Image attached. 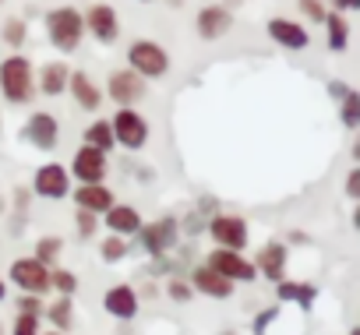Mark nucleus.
<instances>
[{
	"instance_id": "obj_24",
	"label": "nucleus",
	"mask_w": 360,
	"mask_h": 335,
	"mask_svg": "<svg viewBox=\"0 0 360 335\" xmlns=\"http://www.w3.org/2000/svg\"><path fill=\"white\" fill-rule=\"evenodd\" d=\"M276 300L279 303H297V307H311L314 300H318V286H311V282H290V279H279L276 282Z\"/></svg>"
},
{
	"instance_id": "obj_19",
	"label": "nucleus",
	"mask_w": 360,
	"mask_h": 335,
	"mask_svg": "<svg viewBox=\"0 0 360 335\" xmlns=\"http://www.w3.org/2000/svg\"><path fill=\"white\" fill-rule=\"evenodd\" d=\"M141 212L134 209V205H127V202H113L103 216H99V226H106L113 237H138V230H141Z\"/></svg>"
},
{
	"instance_id": "obj_4",
	"label": "nucleus",
	"mask_w": 360,
	"mask_h": 335,
	"mask_svg": "<svg viewBox=\"0 0 360 335\" xmlns=\"http://www.w3.org/2000/svg\"><path fill=\"white\" fill-rule=\"evenodd\" d=\"M110 131H113V141L127 152H141L152 138L148 117L138 106H117V113L110 117Z\"/></svg>"
},
{
	"instance_id": "obj_41",
	"label": "nucleus",
	"mask_w": 360,
	"mask_h": 335,
	"mask_svg": "<svg viewBox=\"0 0 360 335\" xmlns=\"http://www.w3.org/2000/svg\"><path fill=\"white\" fill-rule=\"evenodd\" d=\"M346 92H353V88H349V85H342V81H328V96H332L335 103H339Z\"/></svg>"
},
{
	"instance_id": "obj_18",
	"label": "nucleus",
	"mask_w": 360,
	"mask_h": 335,
	"mask_svg": "<svg viewBox=\"0 0 360 335\" xmlns=\"http://www.w3.org/2000/svg\"><path fill=\"white\" fill-rule=\"evenodd\" d=\"M68 96L75 99V106L82 110V113H99V106H103V88L96 85V78L89 74V71H75L71 67V78H68Z\"/></svg>"
},
{
	"instance_id": "obj_42",
	"label": "nucleus",
	"mask_w": 360,
	"mask_h": 335,
	"mask_svg": "<svg viewBox=\"0 0 360 335\" xmlns=\"http://www.w3.org/2000/svg\"><path fill=\"white\" fill-rule=\"evenodd\" d=\"M8 289H11V286H8V279H4V275H0V303H4V300H8Z\"/></svg>"
},
{
	"instance_id": "obj_38",
	"label": "nucleus",
	"mask_w": 360,
	"mask_h": 335,
	"mask_svg": "<svg viewBox=\"0 0 360 335\" xmlns=\"http://www.w3.org/2000/svg\"><path fill=\"white\" fill-rule=\"evenodd\" d=\"M346 198H349V202L360 198V170H356V166H353L349 177H346Z\"/></svg>"
},
{
	"instance_id": "obj_15",
	"label": "nucleus",
	"mask_w": 360,
	"mask_h": 335,
	"mask_svg": "<svg viewBox=\"0 0 360 335\" xmlns=\"http://www.w3.org/2000/svg\"><path fill=\"white\" fill-rule=\"evenodd\" d=\"M251 265H255V272H258L262 279H269V282L276 286L279 279H286V268H290V247H286L283 240H269V244L258 247V254L251 258Z\"/></svg>"
},
{
	"instance_id": "obj_2",
	"label": "nucleus",
	"mask_w": 360,
	"mask_h": 335,
	"mask_svg": "<svg viewBox=\"0 0 360 335\" xmlns=\"http://www.w3.org/2000/svg\"><path fill=\"white\" fill-rule=\"evenodd\" d=\"M0 96L8 106H29L36 99V64L25 53H8L0 60Z\"/></svg>"
},
{
	"instance_id": "obj_25",
	"label": "nucleus",
	"mask_w": 360,
	"mask_h": 335,
	"mask_svg": "<svg viewBox=\"0 0 360 335\" xmlns=\"http://www.w3.org/2000/svg\"><path fill=\"white\" fill-rule=\"evenodd\" d=\"M321 29H325V46H328V53H342V50L349 46V22H346V15L328 11L325 22H321Z\"/></svg>"
},
{
	"instance_id": "obj_28",
	"label": "nucleus",
	"mask_w": 360,
	"mask_h": 335,
	"mask_svg": "<svg viewBox=\"0 0 360 335\" xmlns=\"http://www.w3.org/2000/svg\"><path fill=\"white\" fill-rule=\"evenodd\" d=\"M25 39H29V22L22 15H11L4 25H0V43L11 46V53H22Z\"/></svg>"
},
{
	"instance_id": "obj_33",
	"label": "nucleus",
	"mask_w": 360,
	"mask_h": 335,
	"mask_svg": "<svg viewBox=\"0 0 360 335\" xmlns=\"http://www.w3.org/2000/svg\"><path fill=\"white\" fill-rule=\"evenodd\" d=\"M8 335H43V317H36V314H15Z\"/></svg>"
},
{
	"instance_id": "obj_47",
	"label": "nucleus",
	"mask_w": 360,
	"mask_h": 335,
	"mask_svg": "<svg viewBox=\"0 0 360 335\" xmlns=\"http://www.w3.org/2000/svg\"><path fill=\"white\" fill-rule=\"evenodd\" d=\"M43 335H60V331H43Z\"/></svg>"
},
{
	"instance_id": "obj_16",
	"label": "nucleus",
	"mask_w": 360,
	"mask_h": 335,
	"mask_svg": "<svg viewBox=\"0 0 360 335\" xmlns=\"http://www.w3.org/2000/svg\"><path fill=\"white\" fill-rule=\"evenodd\" d=\"M103 310L113 317V321H134L138 310H141V296L131 282H117L103 293Z\"/></svg>"
},
{
	"instance_id": "obj_46",
	"label": "nucleus",
	"mask_w": 360,
	"mask_h": 335,
	"mask_svg": "<svg viewBox=\"0 0 360 335\" xmlns=\"http://www.w3.org/2000/svg\"><path fill=\"white\" fill-rule=\"evenodd\" d=\"M0 335H8V328H4V324H0Z\"/></svg>"
},
{
	"instance_id": "obj_45",
	"label": "nucleus",
	"mask_w": 360,
	"mask_h": 335,
	"mask_svg": "<svg viewBox=\"0 0 360 335\" xmlns=\"http://www.w3.org/2000/svg\"><path fill=\"white\" fill-rule=\"evenodd\" d=\"M138 4H155V0H138Z\"/></svg>"
},
{
	"instance_id": "obj_8",
	"label": "nucleus",
	"mask_w": 360,
	"mask_h": 335,
	"mask_svg": "<svg viewBox=\"0 0 360 335\" xmlns=\"http://www.w3.org/2000/svg\"><path fill=\"white\" fill-rule=\"evenodd\" d=\"M68 173L75 184H106L110 177V155L92 148V145H78L71 162H68Z\"/></svg>"
},
{
	"instance_id": "obj_12",
	"label": "nucleus",
	"mask_w": 360,
	"mask_h": 335,
	"mask_svg": "<svg viewBox=\"0 0 360 335\" xmlns=\"http://www.w3.org/2000/svg\"><path fill=\"white\" fill-rule=\"evenodd\" d=\"M202 265H209L212 272H219V275L230 279L233 286H237V282H255V279H258V272H255L251 258H244V251H223V247H212V251L205 254Z\"/></svg>"
},
{
	"instance_id": "obj_10",
	"label": "nucleus",
	"mask_w": 360,
	"mask_h": 335,
	"mask_svg": "<svg viewBox=\"0 0 360 335\" xmlns=\"http://www.w3.org/2000/svg\"><path fill=\"white\" fill-rule=\"evenodd\" d=\"M22 141L32 145L36 152H53L60 145V120L50 110H32L29 120L22 124Z\"/></svg>"
},
{
	"instance_id": "obj_44",
	"label": "nucleus",
	"mask_w": 360,
	"mask_h": 335,
	"mask_svg": "<svg viewBox=\"0 0 360 335\" xmlns=\"http://www.w3.org/2000/svg\"><path fill=\"white\" fill-rule=\"evenodd\" d=\"M349 335H360V328H349Z\"/></svg>"
},
{
	"instance_id": "obj_29",
	"label": "nucleus",
	"mask_w": 360,
	"mask_h": 335,
	"mask_svg": "<svg viewBox=\"0 0 360 335\" xmlns=\"http://www.w3.org/2000/svg\"><path fill=\"white\" fill-rule=\"evenodd\" d=\"M127 254H131V244H127L124 237H113V233H110V237L99 240V261H103V265H120Z\"/></svg>"
},
{
	"instance_id": "obj_26",
	"label": "nucleus",
	"mask_w": 360,
	"mask_h": 335,
	"mask_svg": "<svg viewBox=\"0 0 360 335\" xmlns=\"http://www.w3.org/2000/svg\"><path fill=\"white\" fill-rule=\"evenodd\" d=\"M32 258H36L39 265H46V268H57L60 258H64V237L43 233V237L36 240V247H32Z\"/></svg>"
},
{
	"instance_id": "obj_1",
	"label": "nucleus",
	"mask_w": 360,
	"mask_h": 335,
	"mask_svg": "<svg viewBox=\"0 0 360 335\" xmlns=\"http://www.w3.org/2000/svg\"><path fill=\"white\" fill-rule=\"evenodd\" d=\"M43 32H46V43H50L57 53H64V57L78 53V50H82V39H85L82 11H78L75 4H60V8L46 11V15H43Z\"/></svg>"
},
{
	"instance_id": "obj_23",
	"label": "nucleus",
	"mask_w": 360,
	"mask_h": 335,
	"mask_svg": "<svg viewBox=\"0 0 360 335\" xmlns=\"http://www.w3.org/2000/svg\"><path fill=\"white\" fill-rule=\"evenodd\" d=\"M43 317L50 321V331L68 335V331L75 328V296H53V300L43 307Z\"/></svg>"
},
{
	"instance_id": "obj_17",
	"label": "nucleus",
	"mask_w": 360,
	"mask_h": 335,
	"mask_svg": "<svg viewBox=\"0 0 360 335\" xmlns=\"http://www.w3.org/2000/svg\"><path fill=\"white\" fill-rule=\"evenodd\" d=\"M265 32H269V39L276 43V46H283V50H290V53H300V50H307L311 46V32L300 25V22H293V18H269L265 22Z\"/></svg>"
},
{
	"instance_id": "obj_11",
	"label": "nucleus",
	"mask_w": 360,
	"mask_h": 335,
	"mask_svg": "<svg viewBox=\"0 0 360 335\" xmlns=\"http://www.w3.org/2000/svg\"><path fill=\"white\" fill-rule=\"evenodd\" d=\"M82 22H85V36H92L103 46H113L120 39V15H117L113 4H106V0H96V4L82 15Z\"/></svg>"
},
{
	"instance_id": "obj_21",
	"label": "nucleus",
	"mask_w": 360,
	"mask_h": 335,
	"mask_svg": "<svg viewBox=\"0 0 360 335\" xmlns=\"http://www.w3.org/2000/svg\"><path fill=\"white\" fill-rule=\"evenodd\" d=\"M68 198L75 202V209H82V212H92V216H103V212H106V209L117 202V195H113L106 184H75Z\"/></svg>"
},
{
	"instance_id": "obj_37",
	"label": "nucleus",
	"mask_w": 360,
	"mask_h": 335,
	"mask_svg": "<svg viewBox=\"0 0 360 335\" xmlns=\"http://www.w3.org/2000/svg\"><path fill=\"white\" fill-rule=\"evenodd\" d=\"M15 307H18V314H36V317H43V296H32V293H18L15 296Z\"/></svg>"
},
{
	"instance_id": "obj_43",
	"label": "nucleus",
	"mask_w": 360,
	"mask_h": 335,
	"mask_svg": "<svg viewBox=\"0 0 360 335\" xmlns=\"http://www.w3.org/2000/svg\"><path fill=\"white\" fill-rule=\"evenodd\" d=\"M0 216H8V195H0Z\"/></svg>"
},
{
	"instance_id": "obj_39",
	"label": "nucleus",
	"mask_w": 360,
	"mask_h": 335,
	"mask_svg": "<svg viewBox=\"0 0 360 335\" xmlns=\"http://www.w3.org/2000/svg\"><path fill=\"white\" fill-rule=\"evenodd\" d=\"M279 317V307H272V310H265V314H258V321H255V335H265V328L272 324Z\"/></svg>"
},
{
	"instance_id": "obj_34",
	"label": "nucleus",
	"mask_w": 360,
	"mask_h": 335,
	"mask_svg": "<svg viewBox=\"0 0 360 335\" xmlns=\"http://www.w3.org/2000/svg\"><path fill=\"white\" fill-rule=\"evenodd\" d=\"M166 296H169L173 303H191V300H195V289H191L188 279L173 275V279H166Z\"/></svg>"
},
{
	"instance_id": "obj_5",
	"label": "nucleus",
	"mask_w": 360,
	"mask_h": 335,
	"mask_svg": "<svg viewBox=\"0 0 360 335\" xmlns=\"http://www.w3.org/2000/svg\"><path fill=\"white\" fill-rule=\"evenodd\" d=\"M71 188H75V180H71V173H68V166L57 162V159L36 166L32 184H29L32 198H43V202H64V198L71 195Z\"/></svg>"
},
{
	"instance_id": "obj_20",
	"label": "nucleus",
	"mask_w": 360,
	"mask_h": 335,
	"mask_svg": "<svg viewBox=\"0 0 360 335\" xmlns=\"http://www.w3.org/2000/svg\"><path fill=\"white\" fill-rule=\"evenodd\" d=\"M68 78H71V64L68 60H46L36 67V96L57 99L68 96Z\"/></svg>"
},
{
	"instance_id": "obj_22",
	"label": "nucleus",
	"mask_w": 360,
	"mask_h": 335,
	"mask_svg": "<svg viewBox=\"0 0 360 335\" xmlns=\"http://www.w3.org/2000/svg\"><path fill=\"white\" fill-rule=\"evenodd\" d=\"M188 282H191V289L195 293H202V296H209V300H230L233 296V282L230 279H223L219 272H212L209 265H198L191 275H188Z\"/></svg>"
},
{
	"instance_id": "obj_13",
	"label": "nucleus",
	"mask_w": 360,
	"mask_h": 335,
	"mask_svg": "<svg viewBox=\"0 0 360 335\" xmlns=\"http://www.w3.org/2000/svg\"><path fill=\"white\" fill-rule=\"evenodd\" d=\"M103 96H110V103H117V106H138V103L148 96V81H141L131 67H117V71L106 78Z\"/></svg>"
},
{
	"instance_id": "obj_31",
	"label": "nucleus",
	"mask_w": 360,
	"mask_h": 335,
	"mask_svg": "<svg viewBox=\"0 0 360 335\" xmlns=\"http://www.w3.org/2000/svg\"><path fill=\"white\" fill-rule=\"evenodd\" d=\"M360 96H356V88L353 92H346L342 99H339V117H342V124L349 127V131H356V124H360Z\"/></svg>"
},
{
	"instance_id": "obj_32",
	"label": "nucleus",
	"mask_w": 360,
	"mask_h": 335,
	"mask_svg": "<svg viewBox=\"0 0 360 335\" xmlns=\"http://www.w3.org/2000/svg\"><path fill=\"white\" fill-rule=\"evenodd\" d=\"M29 205H32V191L18 184L11 191V198H8V212H15V219L22 223V219H29Z\"/></svg>"
},
{
	"instance_id": "obj_14",
	"label": "nucleus",
	"mask_w": 360,
	"mask_h": 335,
	"mask_svg": "<svg viewBox=\"0 0 360 335\" xmlns=\"http://www.w3.org/2000/svg\"><path fill=\"white\" fill-rule=\"evenodd\" d=\"M230 29H233V8H230V4H205V8H198V15H195V32H198V39L216 43V39H223Z\"/></svg>"
},
{
	"instance_id": "obj_3",
	"label": "nucleus",
	"mask_w": 360,
	"mask_h": 335,
	"mask_svg": "<svg viewBox=\"0 0 360 335\" xmlns=\"http://www.w3.org/2000/svg\"><path fill=\"white\" fill-rule=\"evenodd\" d=\"M127 67L141 78V81H159L169 74L173 57L166 53V46H159L155 39H131L127 43Z\"/></svg>"
},
{
	"instance_id": "obj_40",
	"label": "nucleus",
	"mask_w": 360,
	"mask_h": 335,
	"mask_svg": "<svg viewBox=\"0 0 360 335\" xmlns=\"http://www.w3.org/2000/svg\"><path fill=\"white\" fill-rule=\"evenodd\" d=\"M332 11L346 15V11H360V0H332Z\"/></svg>"
},
{
	"instance_id": "obj_7",
	"label": "nucleus",
	"mask_w": 360,
	"mask_h": 335,
	"mask_svg": "<svg viewBox=\"0 0 360 335\" xmlns=\"http://www.w3.org/2000/svg\"><path fill=\"white\" fill-rule=\"evenodd\" d=\"M8 286H15L18 293H32V296H46L50 293V268L39 265L32 254H22L8 265Z\"/></svg>"
},
{
	"instance_id": "obj_36",
	"label": "nucleus",
	"mask_w": 360,
	"mask_h": 335,
	"mask_svg": "<svg viewBox=\"0 0 360 335\" xmlns=\"http://www.w3.org/2000/svg\"><path fill=\"white\" fill-rule=\"evenodd\" d=\"M297 11H300L311 25H321V22H325V15H328L325 0H297Z\"/></svg>"
},
{
	"instance_id": "obj_9",
	"label": "nucleus",
	"mask_w": 360,
	"mask_h": 335,
	"mask_svg": "<svg viewBox=\"0 0 360 335\" xmlns=\"http://www.w3.org/2000/svg\"><path fill=\"white\" fill-rule=\"evenodd\" d=\"M209 237H212V244L223 247V251H244V247L251 244V226H248V219L237 216V212H216V216L209 219Z\"/></svg>"
},
{
	"instance_id": "obj_49",
	"label": "nucleus",
	"mask_w": 360,
	"mask_h": 335,
	"mask_svg": "<svg viewBox=\"0 0 360 335\" xmlns=\"http://www.w3.org/2000/svg\"><path fill=\"white\" fill-rule=\"evenodd\" d=\"M0 4H4V0H0Z\"/></svg>"
},
{
	"instance_id": "obj_27",
	"label": "nucleus",
	"mask_w": 360,
	"mask_h": 335,
	"mask_svg": "<svg viewBox=\"0 0 360 335\" xmlns=\"http://www.w3.org/2000/svg\"><path fill=\"white\" fill-rule=\"evenodd\" d=\"M82 145H92V148H99V152H113L117 148V141H113V131H110V120L106 117H96L89 127H85V134H82Z\"/></svg>"
},
{
	"instance_id": "obj_6",
	"label": "nucleus",
	"mask_w": 360,
	"mask_h": 335,
	"mask_svg": "<svg viewBox=\"0 0 360 335\" xmlns=\"http://www.w3.org/2000/svg\"><path fill=\"white\" fill-rule=\"evenodd\" d=\"M138 244H141L145 254L166 258V254L180 244V223H176V216H159V219H152V223H141Z\"/></svg>"
},
{
	"instance_id": "obj_48",
	"label": "nucleus",
	"mask_w": 360,
	"mask_h": 335,
	"mask_svg": "<svg viewBox=\"0 0 360 335\" xmlns=\"http://www.w3.org/2000/svg\"><path fill=\"white\" fill-rule=\"evenodd\" d=\"M223 335H237V331H223Z\"/></svg>"
},
{
	"instance_id": "obj_35",
	"label": "nucleus",
	"mask_w": 360,
	"mask_h": 335,
	"mask_svg": "<svg viewBox=\"0 0 360 335\" xmlns=\"http://www.w3.org/2000/svg\"><path fill=\"white\" fill-rule=\"evenodd\" d=\"M75 230H78V237H82V240H92V237L99 233V216L75 209Z\"/></svg>"
},
{
	"instance_id": "obj_30",
	"label": "nucleus",
	"mask_w": 360,
	"mask_h": 335,
	"mask_svg": "<svg viewBox=\"0 0 360 335\" xmlns=\"http://www.w3.org/2000/svg\"><path fill=\"white\" fill-rule=\"evenodd\" d=\"M78 275L71 272V268H64V265H57V268H50V289L57 293V296H75L78 293Z\"/></svg>"
}]
</instances>
